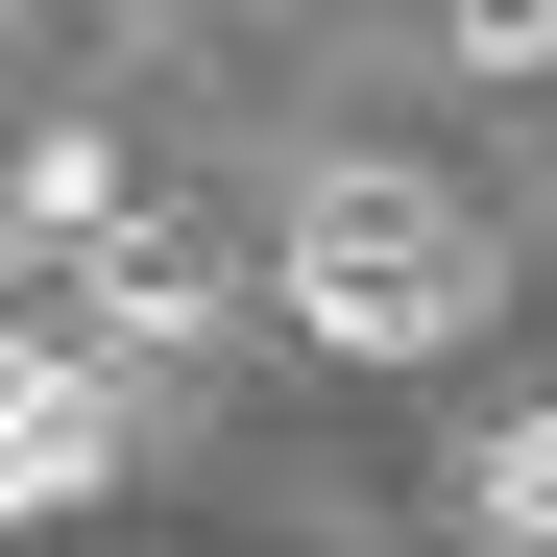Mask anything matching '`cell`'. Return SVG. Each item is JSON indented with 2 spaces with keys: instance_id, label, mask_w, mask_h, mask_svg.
Returning a JSON list of instances; mask_svg holds the SVG:
<instances>
[{
  "instance_id": "obj_1",
  "label": "cell",
  "mask_w": 557,
  "mask_h": 557,
  "mask_svg": "<svg viewBox=\"0 0 557 557\" xmlns=\"http://www.w3.org/2000/svg\"><path fill=\"white\" fill-rule=\"evenodd\" d=\"M460 315H485L460 195H412V170H315V195H292V339H339V363H436Z\"/></svg>"
},
{
  "instance_id": "obj_2",
  "label": "cell",
  "mask_w": 557,
  "mask_h": 557,
  "mask_svg": "<svg viewBox=\"0 0 557 557\" xmlns=\"http://www.w3.org/2000/svg\"><path fill=\"white\" fill-rule=\"evenodd\" d=\"M122 485V363L98 339H0V509H98Z\"/></svg>"
},
{
  "instance_id": "obj_3",
  "label": "cell",
  "mask_w": 557,
  "mask_h": 557,
  "mask_svg": "<svg viewBox=\"0 0 557 557\" xmlns=\"http://www.w3.org/2000/svg\"><path fill=\"white\" fill-rule=\"evenodd\" d=\"M243 315V243H195V219H122L98 243V315H73V339H98V363H195Z\"/></svg>"
},
{
  "instance_id": "obj_4",
  "label": "cell",
  "mask_w": 557,
  "mask_h": 557,
  "mask_svg": "<svg viewBox=\"0 0 557 557\" xmlns=\"http://www.w3.org/2000/svg\"><path fill=\"white\" fill-rule=\"evenodd\" d=\"M0 219H25V243H122L146 195H122V146H98V122H49V146H25V195H0Z\"/></svg>"
},
{
  "instance_id": "obj_5",
  "label": "cell",
  "mask_w": 557,
  "mask_h": 557,
  "mask_svg": "<svg viewBox=\"0 0 557 557\" xmlns=\"http://www.w3.org/2000/svg\"><path fill=\"white\" fill-rule=\"evenodd\" d=\"M485 533H509V557H557V412H509V436H485Z\"/></svg>"
},
{
  "instance_id": "obj_6",
  "label": "cell",
  "mask_w": 557,
  "mask_h": 557,
  "mask_svg": "<svg viewBox=\"0 0 557 557\" xmlns=\"http://www.w3.org/2000/svg\"><path fill=\"white\" fill-rule=\"evenodd\" d=\"M0 267H25V219H0ZM0 339H25V315H0Z\"/></svg>"
}]
</instances>
